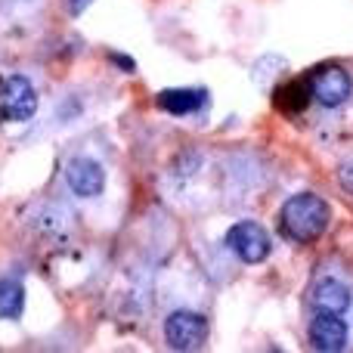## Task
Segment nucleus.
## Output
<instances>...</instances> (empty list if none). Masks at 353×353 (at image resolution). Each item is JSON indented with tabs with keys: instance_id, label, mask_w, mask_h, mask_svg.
Returning <instances> with one entry per match:
<instances>
[{
	"instance_id": "nucleus-1",
	"label": "nucleus",
	"mask_w": 353,
	"mask_h": 353,
	"mask_svg": "<svg viewBox=\"0 0 353 353\" xmlns=\"http://www.w3.org/2000/svg\"><path fill=\"white\" fill-rule=\"evenodd\" d=\"M329 220H332V208L325 199L313 192H298L282 205L279 211V226H282V236L292 239L298 245H310L329 230Z\"/></svg>"
},
{
	"instance_id": "nucleus-2",
	"label": "nucleus",
	"mask_w": 353,
	"mask_h": 353,
	"mask_svg": "<svg viewBox=\"0 0 353 353\" xmlns=\"http://www.w3.org/2000/svg\"><path fill=\"white\" fill-rule=\"evenodd\" d=\"M37 112V90L28 78L10 74L0 81V121L22 124L31 121Z\"/></svg>"
},
{
	"instance_id": "nucleus-3",
	"label": "nucleus",
	"mask_w": 353,
	"mask_h": 353,
	"mask_svg": "<svg viewBox=\"0 0 353 353\" xmlns=\"http://www.w3.org/2000/svg\"><path fill=\"white\" fill-rule=\"evenodd\" d=\"M226 245L230 251L239 257L242 263H263L273 251V242H270L267 230L261 223H251V220H239L226 230Z\"/></svg>"
},
{
	"instance_id": "nucleus-4",
	"label": "nucleus",
	"mask_w": 353,
	"mask_h": 353,
	"mask_svg": "<svg viewBox=\"0 0 353 353\" xmlns=\"http://www.w3.org/2000/svg\"><path fill=\"white\" fill-rule=\"evenodd\" d=\"M165 341L171 350H180V353L201 350L208 341L205 316H199V313H192V310H174L171 316L165 319Z\"/></svg>"
},
{
	"instance_id": "nucleus-5",
	"label": "nucleus",
	"mask_w": 353,
	"mask_h": 353,
	"mask_svg": "<svg viewBox=\"0 0 353 353\" xmlns=\"http://www.w3.org/2000/svg\"><path fill=\"white\" fill-rule=\"evenodd\" d=\"M350 93H353V81H350V74L344 72L341 65H323V68H316V72H313L310 97L316 99L319 105L335 109V105H341Z\"/></svg>"
},
{
	"instance_id": "nucleus-6",
	"label": "nucleus",
	"mask_w": 353,
	"mask_h": 353,
	"mask_svg": "<svg viewBox=\"0 0 353 353\" xmlns=\"http://www.w3.org/2000/svg\"><path fill=\"white\" fill-rule=\"evenodd\" d=\"M307 335H310V347L319 353H341L347 347V323L338 313H316Z\"/></svg>"
},
{
	"instance_id": "nucleus-7",
	"label": "nucleus",
	"mask_w": 353,
	"mask_h": 353,
	"mask_svg": "<svg viewBox=\"0 0 353 353\" xmlns=\"http://www.w3.org/2000/svg\"><path fill=\"white\" fill-rule=\"evenodd\" d=\"M65 180L72 186V192L81 195V199H97L105 189V171L93 159H72L65 168Z\"/></svg>"
},
{
	"instance_id": "nucleus-8",
	"label": "nucleus",
	"mask_w": 353,
	"mask_h": 353,
	"mask_svg": "<svg viewBox=\"0 0 353 353\" xmlns=\"http://www.w3.org/2000/svg\"><path fill=\"white\" fill-rule=\"evenodd\" d=\"M310 307L316 313H347L350 310V288L338 279H323L310 292Z\"/></svg>"
},
{
	"instance_id": "nucleus-9",
	"label": "nucleus",
	"mask_w": 353,
	"mask_h": 353,
	"mask_svg": "<svg viewBox=\"0 0 353 353\" xmlns=\"http://www.w3.org/2000/svg\"><path fill=\"white\" fill-rule=\"evenodd\" d=\"M201 105H208L205 90H189V87H183V90H161L159 93V109L171 112V115H176V118L195 115Z\"/></svg>"
},
{
	"instance_id": "nucleus-10",
	"label": "nucleus",
	"mask_w": 353,
	"mask_h": 353,
	"mask_svg": "<svg viewBox=\"0 0 353 353\" xmlns=\"http://www.w3.org/2000/svg\"><path fill=\"white\" fill-rule=\"evenodd\" d=\"M276 109L285 112V115H298V112L307 109L310 103V81H288L276 90Z\"/></svg>"
},
{
	"instance_id": "nucleus-11",
	"label": "nucleus",
	"mask_w": 353,
	"mask_h": 353,
	"mask_svg": "<svg viewBox=\"0 0 353 353\" xmlns=\"http://www.w3.org/2000/svg\"><path fill=\"white\" fill-rule=\"evenodd\" d=\"M25 310V288L12 279L0 282V319H19Z\"/></svg>"
},
{
	"instance_id": "nucleus-12",
	"label": "nucleus",
	"mask_w": 353,
	"mask_h": 353,
	"mask_svg": "<svg viewBox=\"0 0 353 353\" xmlns=\"http://www.w3.org/2000/svg\"><path fill=\"white\" fill-rule=\"evenodd\" d=\"M338 180H341V186L353 195V161H347V165H341V171H338Z\"/></svg>"
},
{
	"instance_id": "nucleus-13",
	"label": "nucleus",
	"mask_w": 353,
	"mask_h": 353,
	"mask_svg": "<svg viewBox=\"0 0 353 353\" xmlns=\"http://www.w3.org/2000/svg\"><path fill=\"white\" fill-rule=\"evenodd\" d=\"M109 59L115 62V65H121L124 72H134V68H137V62H134V59H128V56H121V53H112Z\"/></svg>"
},
{
	"instance_id": "nucleus-14",
	"label": "nucleus",
	"mask_w": 353,
	"mask_h": 353,
	"mask_svg": "<svg viewBox=\"0 0 353 353\" xmlns=\"http://www.w3.org/2000/svg\"><path fill=\"white\" fill-rule=\"evenodd\" d=\"M90 3H93V0H68V12H72V16H81V12H84Z\"/></svg>"
}]
</instances>
